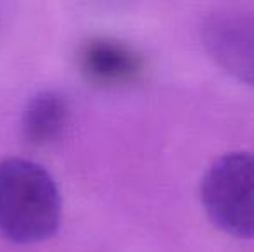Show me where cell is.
<instances>
[{"label": "cell", "mask_w": 254, "mask_h": 252, "mask_svg": "<svg viewBox=\"0 0 254 252\" xmlns=\"http://www.w3.org/2000/svg\"><path fill=\"white\" fill-rule=\"evenodd\" d=\"M199 194L218 228L235 239H254V152H230L214 161Z\"/></svg>", "instance_id": "2"}, {"label": "cell", "mask_w": 254, "mask_h": 252, "mask_svg": "<svg viewBox=\"0 0 254 252\" xmlns=\"http://www.w3.org/2000/svg\"><path fill=\"white\" fill-rule=\"evenodd\" d=\"M78 66L88 81L102 87L135 83L144 74L145 61L131 45L116 38L95 37L78 50Z\"/></svg>", "instance_id": "4"}, {"label": "cell", "mask_w": 254, "mask_h": 252, "mask_svg": "<svg viewBox=\"0 0 254 252\" xmlns=\"http://www.w3.org/2000/svg\"><path fill=\"white\" fill-rule=\"evenodd\" d=\"M69 105L57 92L37 94L23 112V133L30 144L45 145L57 140L66 130Z\"/></svg>", "instance_id": "5"}, {"label": "cell", "mask_w": 254, "mask_h": 252, "mask_svg": "<svg viewBox=\"0 0 254 252\" xmlns=\"http://www.w3.org/2000/svg\"><path fill=\"white\" fill-rule=\"evenodd\" d=\"M63 218L61 192L52 175L23 157L0 161V233L16 244L51 239Z\"/></svg>", "instance_id": "1"}, {"label": "cell", "mask_w": 254, "mask_h": 252, "mask_svg": "<svg viewBox=\"0 0 254 252\" xmlns=\"http://www.w3.org/2000/svg\"><path fill=\"white\" fill-rule=\"evenodd\" d=\"M201 40L218 66L254 87V14H211L201 24Z\"/></svg>", "instance_id": "3"}]
</instances>
